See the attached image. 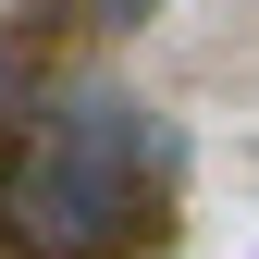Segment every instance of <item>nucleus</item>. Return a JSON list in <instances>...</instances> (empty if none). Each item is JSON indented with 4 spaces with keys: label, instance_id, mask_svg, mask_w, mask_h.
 <instances>
[{
    "label": "nucleus",
    "instance_id": "nucleus-1",
    "mask_svg": "<svg viewBox=\"0 0 259 259\" xmlns=\"http://www.w3.org/2000/svg\"><path fill=\"white\" fill-rule=\"evenodd\" d=\"M160 185H173V123H148L136 99L87 87L50 123H25L13 173H0V222L25 247H50V259H99V247L136 235V210Z\"/></svg>",
    "mask_w": 259,
    "mask_h": 259
},
{
    "label": "nucleus",
    "instance_id": "nucleus-2",
    "mask_svg": "<svg viewBox=\"0 0 259 259\" xmlns=\"http://www.w3.org/2000/svg\"><path fill=\"white\" fill-rule=\"evenodd\" d=\"M13 99H25V62L0 50V136H13Z\"/></svg>",
    "mask_w": 259,
    "mask_h": 259
},
{
    "label": "nucleus",
    "instance_id": "nucleus-3",
    "mask_svg": "<svg viewBox=\"0 0 259 259\" xmlns=\"http://www.w3.org/2000/svg\"><path fill=\"white\" fill-rule=\"evenodd\" d=\"M99 13H111V25H136V13H148V0H99Z\"/></svg>",
    "mask_w": 259,
    "mask_h": 259
}]
</instances>
